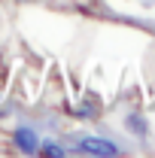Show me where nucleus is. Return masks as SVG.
<instances>
[{
  "label": "nucleus",
  "instance_id": "1",
  "mask_svg": "<svg viewBox=\"0 0 155 158\" xmlns=\"http://www.w3.org/2000/svg\"><path fill=\"white\" fill-rule=\"evenodd\" d=\"M40 134L37 128H31V125H15L12 128V134H9V143H12V149L21 152V155H40Z\"/></svg>",
  "mask_w": 155,
  "mask_h": 158
},
{
  "label": "nucleus",
  "instance_id": "2",
  "mask_svg": "<svg viewBox=\"0 0 155 158\" xmlns=\"http://www.w3.org/2000/svg\"><path fill=\"white\" fill-rule=\"evenodd\" d=\"M76 152L110 158V155H119V146L113 143V140H107V137H82V140L76 143Z\"/></svg>",
  "mask_w": 155,
  "mask_h": 158
},
{
  "label": "nucleus",
  "instance_id": "3",
  "mask_svg": "<svg viewBox=\"0 0 155 158\" xmlns=\"http://www.w3.org/2000/svg\"><path fill=\"white\" fill-rule=\"evenodd\" d=\"M40 155H49V158H61V155H67V149L61 146L58 140H40Z\"/></svg>",
  "mask_w": 155,
  "mask_h": 158
},
{
  "label": "nucleus",
  "instance_id": "4",
  "mask_svg": "<svg viewBox=\"0 0 155 158\" xmlns=\"http://www.w3.org/2000/svg\"><path fill=\"white\" fill-rule=\"evenodd\" d=\"M128 128H131V131H137V134H146V125L140 122V116H131V118H128Z\"/></svg>",
  "mask_w": 155,
  "mask_h": 158
},
{
  "label": "nucleus",
  "instance_id": "5",
  "mask_svg": "<svg viewBox=\"0 0 155 158\" xmlns=\"http://www.w3.org/2000/svg\"><path fill=\"white\" fill-rule=\"evenodd\" d=\"M21 3H31V0H21Z\"/></svg>",
  "mask_w": 155,
  "mask_h": 158
}]
</instances>
